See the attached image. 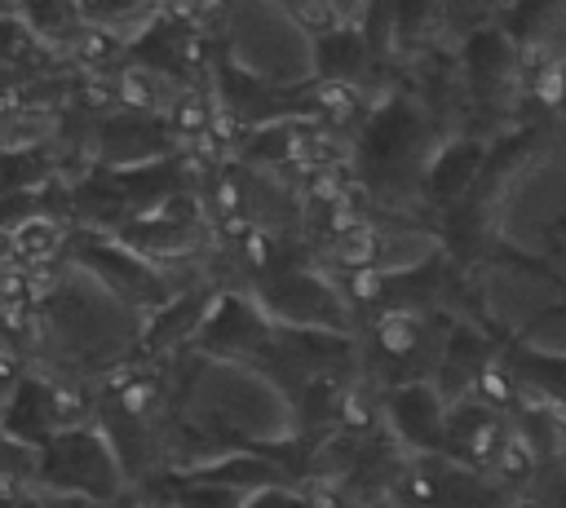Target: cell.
Segmentation results:
<instances>
[{"label": "cell", "instance_id": "obj_1", "mask_svg": "<svg viewBox=\"0 0 566 508\" xmlns=\"http://www.w3.org/2000/svg\"><path fill=\"white\" fill-rule=\"evenodd\" d=\"M190 433H243L252 442H279L296 433L292 402L274 380L230 358H199L186 393Z\"/></svg>", "mask_w": 566, "mask_h": 508}, {"label": "cell", "instance_id": "obj_2", "mask_svg": "<svg viewBox=\"0 0 566 508\" xmlns=\"http://www.w3.org/2000/svg\"><path fill=\"white\" fill-rule=\"evenodd\" d=\"M128 486V473L97 424L62 428L35 451V490L66 504H115Z\"/></svg>", "mask_w": 566, "mask_h": 508}, {"label": "cell", "instance_id": "obj_3", "mask_svg": "<svg viewBox=\"0 0 566 508\" xmlns=\"http://www.w3.org/2000/svg\"><path fill=\"white\" fill-rule=\"evenodd\" d=\"M49 331L71 362L88 367V362L115 358L128 345V305L75 265V274L53 292Z\"/></svg>", "mask_w": 566, "mask_h": 508}, {"label": "cell", "instance_id": "obj_4", "mask_svg": "<svg viewBox=\"0 0 566 508\" xmlns=\"http://www.w3.org/2000/svg\"><path fill=\"white\" fill-rule=\"evenodd\" d=\"M230 57L248 80L265 84H301L314 75L318 49L296 13L283 9H230Z\"/></svg>", "mask_w": 566, "mask_h": 508}, {"label": "cell", "instance_id": "obj_5", "mask_svg": "<svg viewBox=\"0 0 566 508\" xmlns=\"http://www.w3.org/2000/svg\"><path fill=\"white\" fill-rule=\"evenodd\" d=\"M256 309L270 322H287L292 331H345V300L332 283L310 274H283L252 292Z\"/></svg>", "mask_w": 566, "mask_h": 508}, {"label": "cell", "instance_id": "obj_6", "mask_svg": "<svg viewBox=\"0 0 566 508\" xmlns=\"http://www.w3.org/2000/svg\"><path fill=\"white\" fill-rule=\"evenodd\" d=\"M447 411H451V402L438 393L433 380H402V384H394L389 398H385V424H389V433H394L407 451H416V455L442 451Z\"/></svg>", "mask_w": 566, "mask_h": 508}, {"label": "cell", "instance_id": "obj_7", "mask_svg": "<svg viewBox=\"0 0 566 508\" xmlns=\"http://www.w3.org/2000/svg\"><path fill=\"white\" fill-rule=\"evenodd\" d=\"M504 437H509V428H504L500 411H491V406L478 402L473 393L460 398V402H451V411H447V428H442V451H447L451 464L478 473L482 464H495Z\"/></svg>", "mask_w": 566, "mask_h": 508}, {"label": "cell", "instance_id": "obj_8", "mask_svg": "<svg viewBox=\"0 0 566 508\" xmlns=\"http://www.w3.org/2000/svg\"><path fill=\"white\" fill-rule=\"evenodd\" d=\"M97 150H102V163H111L115 172L150 168V163H159L168 155V133L146 110H119V115H111L102 124Z\"/></svg>", "mask_w": 566, "mask_h": 508}, {"label": "cell", "instance_id": "obj_9", "mask_svg": "<svg viewBox=\"0 0 566 508\" xmlns=\"http://www.w3.org/2000/svg\"><path fill=\"white\" fill-rule=\"evenodd\" d=\"M31 49H35L31 27L22 22L18 9H4V13H0V71H4V66H18Z\"/></svg>", "mask_w": 566, "mask_h": 508}, {"label": "cell", "instance_id": "obj_10", "mask_svg": "<svg viewBox=\"0 0 566 508\" xmlns=\"http://www.w3.org/2000/svg\"><path fill=\"white\" fill-rule=\"evenodd\" d=\"M243 508H305L301 495H292L287 486H274V490H261V495H248Z\"/></svg>", "mask_w": 566, "mask_h": 508}, {"label": "cell", "instance_id": "obj_11", "mask_svg": "<svg viewBox=\"0 0 566 508\" xmlns=\"http://www.w3.org/2000/svg\"><path fill=\"white\" fill-rule=\"evenodd\" d=\"M0 13H4V4H0Z\"/></svg>", "mask_w": 566, "mask_h": 508}]
</instances>
